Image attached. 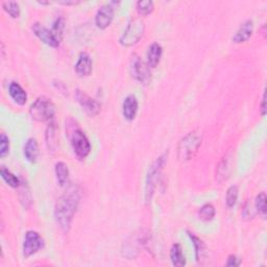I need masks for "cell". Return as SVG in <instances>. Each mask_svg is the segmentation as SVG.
<instances>
[{"label":"cell","instance_id":"e0dca14e","mask_svg":"<svg viewBox=\"0 0 267 267\" xmlns=\"http://www.w3.org/2000/svg\"><path fill=\"white\" fill-rule=\"evenodd\" d=\"M24 157L30 163H36L39 157V145L34 138H29L24 145Z\"/></svg>","mask_w":267,"mask_h":267},{"label":"cell","instance_id":"4fadbf2b","mask_svg":"<svg viewBox=\"0 0 267 267\" xmlns=\"http://www.w3.org/2000/svg\"><path fill=\"white\" fill-rule=\"evenodd\" d=\"M254 32V22L253 20H246V22L240 25V27L237 29V32L233 36V42L234 43H243L247 41L249 38L253 35Z\"/></svg>","mask_w":267,"mask_h":267},{"label":"cell","instance_id":"836d02e7","mask_svg":"<svg viewBox=\"0 0 267 267\" xmlns=\"http://www.w3.org/2000/svg\"><path fill=\"white\" fill-rule=\"evenodd\" d=\"M61 4H65V5H71V4H78L79 1H59Z\"/></svg>","mask_w":267,"mask_h":267},{"label":"cell","instance_id":"ac0fdd59","mask_svg":"<svg viewBox=\"0 0 267 267\" xmlns=\"http://www.w3.org/2000/svg\"><path fill=\"white\" fill-rule=\"evenodd\" d=\"M45 140H46V145L49 151L55 152L58 146V135H57V125L53 121H50L46 128V134H45Z\"/></svg>","mask_w":267,"mask_h":267},{"label":"cell","instance_id":"ffe728a7","mask_svg":"<svg viewBox=\"0 0 267 267\" xmlns=\"http://www.w3.org/2000/svg\"><path fill=\"white\" fill-rule=\"evenodd\" d=\"M187 233H188L189 238L191 239V241L193 243L194 250H195V259H196V261L198 263H201L202 260L204 259V255L205 253V243L203 242L202 239L198 238L197 236H195L193 233H191V232H187Z\"/></svg>","mask_w":267,"mask_h":267},{"label":"cell","instance_id":"cb8c5ba5","mask_svg":"<svg viewBox=\"0 0 267 267\" xmlns=\"http://www.w3.org/2000/svg\"><path fill=\"white\" fill-rule=\"evenodd\" d=\"M64 29H65V19L63 17H59L57 20L53 22V25L51 28V32L57 38V40L59 42L62 41L63 39V35H64Z\"/></svg>","mask_w":267,"mask_h":267},{"label":"cell","instance_id":"5bb4252c","mask_svg":"<svg viewBox=\"0 0 267 267\" xmlns=\"http://www.w3.org/2000/svg\"><path fill=\"white\" fill-rule=\"evenodd\" d=\"M138 112V101L135 95H128L125 97L122 104V114L126 120L132 121L135 119L136 114Z\"/></svg>","mask_w":267,"mask_h":267},{"label":"cell","instance_id":"277c9868","mask_svg":"<svg viewBox=\"0 0 267 267\" xmlns=\"http://www.w3.org/2000/svg\"><path fill=\"white\" fill-rule=\"evenodd\" d=\"M202 144V134L197 131H193L187 134L183 138L178 147V156L182 161H189L196 154L197 149Z\"/></svg>","mask_w":267,"mask_h":267},{"label":"cell","instance_id":"484cf974","mask_svg":"<svg viewBox=\"0 0 267 267\" xmlns=\"http://www.w3.org/2000/svg\"><path fill=\"white\" fill-rule=\"evenodd\" d=\"M238 194H239V191H238L237 186L233 185L231 187H228L227 191H226V205L228 208H233L236 205V203H237Z\"/></svg>","mask_w":267,"mask_h":267},{"label":"cell","instance_id":"5b68a950","mask_svg":"<svg viewBox=\"0 0 267 267\" xmlns=\"http://www.w3.org/2000/svg\"><path fill=\"white\" fill-rule=\"evenodd\" d=\"M166 158H167L166 154L162 155L161 157L158 158L149 167L147 175H146V182H145V201L147 203L150 202L152 195H154L155 193V189L157 187L160 174H161V171L165 165Z\"/></svg>","mask_w":267,"mask_h":267},{"label":"cell","instance_id":"d4e9b609","mask_svg":"<svg viewBox=\"0 0 267 267\" xmlns=\"http://www.w3.org/2000/svg\"><path fill=\"white\" fill-rule=\"evenodd\" d=\"M215 208L212 204H205L203 207L200 209V218L204 221H211L215 216Z\"/></svg>","mask_w":267,"mask_h":267},{"label":"cell","instance_id":"f1b7e54d","mask_svg":"<svg viewBox=\"0 0 267 267\" xmlns=\"http://www.w3.org/2000/svg\"><path fill=\"white\" fill-rule=\"evenodd\" d=\"M10 152V139L5 134L0 135V158H4Z\"/></svg>","mask_w":267,"mask_h":267},{"label":"cell","instance_id":"7a4b0ae2","mask_svg":"<svg viewBox=\"0 0 267 267\" xmlns=\"http://www.w3.org/2000/svg\"><path fill=\"white\" fill-rule=\"evenodd\" d=\"M67 135L69 137L74 154L81 160L86 159L91 151V144L87 136L78 125H68Z\"/></svg>","mask_w":267,"mask_h":267},{"label":"cell","instance_id":"1f68e13d","mask_svg":"<svg viewBox=\"0 0 267 267\" xmlns=\"http://www.w3.org/2000/svg\"><path fill=\"white\" fill-rule=\"evenodd\" d=\"M240 264H241V259L235 255H231L228 256L226 265L230 267H236V266H239Z\"/></svg>","mask_w":267,"mask_h":267},{"label":"cell","instance_id":"7c38bea8","mask_svg":"<svg viewBox=\"0 0 267 267\" xmlns=\"http://www.w3.org/2000/svg\"><path fill=\"white\" fill-rule=\"evenodd\" d=\"M92 59L88 55L87 52H82L78 62L75 64V72L80 75L81 78H85V76H89L92 72Z\"/></svg>","mask_w":267,"mask_h":267},{"label":"cell","instance_id":"30bf717a","mask_svg":"<svg viewBox=\"0 0 267 267\" xmlns=\"http://www.w3.org/2000/svg\"><path fill=\"white\" fill-rule=\"evenodd\" d=\"M114 19V7L113 3H106L97 11L95 16V24L98 28L105 29Z\"/></svg>","mask_w":267,"mask_h":267},{"label":"cell","instance_id":"d6a6232c","mask_svg":"<svg viewBox=\"0 0 267 267\" xmlns=\"http://www.w3.org/2000/svg\"><path fill=\"white\" fill-rule=\"evenodd\" d=\"M261 115L262 116L266 115V94H265V92L263 93L262 102H261Z\"/></svg>","mask_w":267,"mask_h":267},{"label":"cell","instance_id":"6da1fadb","mask_svg":"<svg viewBox=\"0 0 267 267\" xmlns=\"http://www.w3.org/2000/svg\"><path fill=\"white\" fill-rule=\"evenodd\" d=\"M80 203V192L78 188L71 187L61 196L55 209V216L58 225L64 232H68L71 226L73 216Z\"/></svg>","mask_w":267,"mask_h":267},{"label":"cell","instance_id":"4316f807","mask_svg":"<svg viewBox=\"0 0 267 267\" xmlns=\"http://www.w3.org/2000/svg\"><path fill=\"white\" fill-rule=\"evenodd\" d=\"M136 7L140 15L146 16V15H149L154 11V2L151 0H140V1L137 2Z\"/></svg>","mask_w":267,"mask_h":267},{"label":"cell","instance_id":"2e32d148","mask_svg":"<svg viewBox=\"0 0 267 267\" xmlns=\"http://www.w3.org/2000/svg\"><path fill=\"white\" fill-rule=\"evenodd\" d=\"M163 49L159 43H152L147 51V65L149 68H156L162 58Z\"/></svg>","mask_w":267,"mask_h":267},{"label":"cell","instance_id":"7402d4cb","mask_svg":"<svg viewBox=\"0 0 267 267\" xmlns=\"http://www.w3.org/2000/svg\"><path fill=\"white\" fill-rule=\"evenodd\" d=\"M0 173H1L2 179L7 185L11 186L12 188H19L20 187V184H21L20 180L16 177V175L13 174L9 169H6L4 166H2L1 169H0Z\"/></svg>","mask_w":267,"mask_h":267},{"label":"cell","instance_id":"8fae6325","mask_svg":"<svg viewBox=\"0 0 267 267\" xmlns=\"http://www.w3.org/2000/svg\"><path fill=\"white\" fill-rule=\"evenodd\" d=\"M33 32L35 33V35L39 38V39L44 42L45 44H47L48 46L50 47H58L60 43L58 40H57V38L53 36L52 32H51V29H48L46 28L45 26H43L42 24L40 23H35L33 24Z\"/></svg>","mask_w":267,"mask_h":267},{"label":"cell","instance_id":"52a82bcc","mask_svg":"<svg viewBox=\"0 0 267 267\" xmlns=\"http://www.w3.org/2000/svg\"><path fill=\"white\" fill-rule=\"evenodd\" d=\"M43 246V239L40 234L36 231H28L25 234L23 242V256L29 258L38 253Z\"/></svg>","mask_w":267,"mask_h":267},{"label":"cell","instance_id":"603a6c76","mask_svg":"<svg viewBox=\"0 0 267 267\" xmlns=\"http://www.w3.org/2000/svg\"><path fill=\"white\" fill-rule=\"evenodd\" d=\"M230 160L227 157L224 158L223 161L219 163V166L217 167V175L216 178L219 182H223L227 179L228 173H230Z\"/></svg>","mask_w":267,"mask_h":267},{"label":"cell","instance_id":"4dcf8cb0","mask_svg":"<svg viewBox=\"0 0 267 267\" xmlns=\"http://www.w3.org/2000/svg\"><path fill=\"white\" fill-rule=\"evenodd\" d=\"M25 187H26V185L25 186L23 185V188H22L21 191H20V201L22 204H23L25 208H28L30 204H32V198H30L28 187L26 188V190H25Z\"/></svg>","mask_w":267,"mask_h":267},{"label":"cell","instance_id":"9a60e30c","mask_svg":"<svg viewBox=\"0 0 267 267\" xmlns=\"http://www.w3.org/2000/svg\"><path fill=\"white\" fill-rule=\"evenodd\" d=\"M9 93L14 102L19 105H24L27 102V94L18 82H13L9 86Z\"/></svg>","mask_w":267,"mask_h":267},{"label":"cell","instance_id":"9c48e42d","mask_svg":"<svg viewBox=\"0 0 267 267\" xmlns=\"http://www.w3.org/2000/svg\"><path fill=\"white\" fill-rule=\"evenodd\" d=\"M75 97L78 99V102L82 105V108L85 110L89 115H97V114L101 112L102 105L99 103H97L95 99L91 98L87 93L83 92L81 90H76Z\"/></svg>","mask_w":267,"mask_h":267},{"label":"cell","instance_id":"ba28073f","mask_svg":"<svg viewBox=\"0 0 267 267\" xmlns=\"http://www.w3.org/2000/svg\"><path fill=\"white\" fill-rule=\"evenodd\" d=\"M132 74L134 78L140 82L143 85H147L151 80V73L149 70V66L141 61L139 57H135L132 61Z\"/></svg>","mask_w":267,"mask_h":267},{"label":"cell","instance_id":"3957f363","mask_svg":"<svg viewBox=\"0 0 267 267\" xmlns=\"http://www.w3.org/2000/svg\"><path fill=\"white\" fill-rule=\"evenodd\" d=\"M29 114L36 121H51L56 115V105L53 104L50 99L42 96L37 98L35 103L30 105Z\"/></svg>","mask_w":267,"mask_h":267},{"label":"cell","instance_id":"44dd1931","mask_svg":"<svg viewBox=\"0 0 267 267\" xmlns=\"http://www.w3.org/2000/svg\"><path fill=\"white\" fill-rule=\"evenodd\" d=\"M56 175L58 183L61 186H64L67 184L68 178H69V170H68V167L64 162H58L56 164Z\"/></svg>","mask_w":267,"mask_h":267},{"label":"cell","instance_id":"8992f818","mask_svg":"<svg viewBox=\"0 0 267 267\" xmlns=\"http://www.w3.org/2000/svg\"><path fill=\"white\" fill-rule=\"evenodd\" d=\"M144 29H145V25H144V22L141 19L136 18L131 20L123 34L120 37L119 43L124 47L133 46L136 43H138L142 38Z\"/></svg>","mask_w":267,"mask_h":267},{"label":"cell","instance_id":"f546056e","mask_svg":"<svg viewBox=\"0 0 267 267\" xmlns=\"http://www.w3.org/2000/svg\"><path fill=\"white\" fill-rule=\"evenodd\" d=\"M255 205H256V209H257V211H258L259 213H260L261 215L265 216L267 209H266V194H265L264 192H262V193H260V194H258V195H257Z\"/></svg>","mask_w":267,"mask_h":267},{"label":"cell","instance_id":"d6986e66","mask_svg":"<svg viewBox=\"0 0 267 267\" xmlns=\"http://www.w3.org/2000/svg\"><path fill=\"white\" fill-rule=\"evenodd\" d=\"M170 260L172 265L177 267H183L186 265V258L183 254V249L181 244L175 243L171 246L170 249Z\"/></svg>","mask_w":267,"mask_h":267},{"label":"cell","instance_id":"83f0119b","mask_svg":"<svg viewBox=\"0 0 267 267\" xmlns=\"http://www.w3.org/2000/svg\"><path fill=\"white\" fill-rule=\"evenodd\" d=\"M4 11L10 15L12 18H18L20 16V6L18 2L15 1H7L3 3Z\"/></svg>","mask_w":267,"mask_h":267}]
</instances>
